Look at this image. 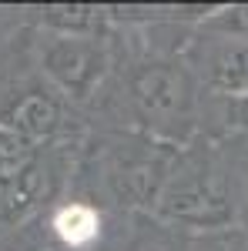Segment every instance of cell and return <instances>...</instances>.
<instances>
[{"mask_svg":"<svg viewBox=\"0 0 248 251\" xmlns=\"http://www.w3.org/2000/svg\"><path fill=\"white\" fill-rule=\"evenodd\" d=\"M57 231H60V238L77 245V241H87L97 231V221L87 208H67V211L57 214Z\"/></svg>","mask_w":248,"mask_h":251,"instance_id":"1","label":"cell"},{"mask_svg":"<svg viewBox=\"0 0 248 251\" xmlns=\"http://www.w3.org/2000/svg\"><path fill=\"white\" fill-rule=\"evenodd\" d=\"M20 157H24V151H20L17 141H14V137H3V134H0V177H7V174H17Z\"/></svg>","mask_w":248,"mask_h":251,"instance_id":"2","label":"cell"}]
</instances>
